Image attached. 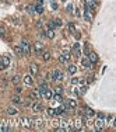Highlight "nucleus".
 Segmentation results:
<instances>
[{"label":"nucleus","mask_w":116,"mask_h":132,"mask_svg":"<svg viewBox=\"0 0 116 132\" xmlns=\"http://www.w3.org/2000/svg\"><path fill=\"white\" fill-rule=\"evenodd\" d=\"M43 124H45V122H43V118H41V117H35V118L32 119V127H35V128H38V129H43V128H45Z\"/></svg>","instance_id":"f257e3e1"},{"label":"nucleus","mask_w":116,"mask_h":132,"mask_svg":"<svg viewBox=\"0 0 116 132\" xmlns=\"http://www.w3.org/2000/svg\"><path fill=\"white\" fill-rule=\"evenodd\" d=\"M20 122H21V127H24V128H31L32 127V119L28 118V117H21Z\"/></svg>","instance_id":"f03ea898"},{"label":"nucleus","mask_w":116,"mask_h":132,"mask_svg":"<svg viewBox=\"0 0 116 132\" xmlns=\"http://www.w3.org/2000/svg\"><path fill=\"white\" fill-rule=\"evenodd\" d=\"M52 80H55V81H59V80H63V73L59 70V69H56V70H53V73H52Z\"/></svg>","instance_id":"7ed1b4c3"},{"label":"nucleus","mask_w":116,"mask_h":132,"mask_svg":"<svg viewBox=\"0 0 116 132\" xmlns=\"http://www.w3.org/2000/svg\"><path fill=\"white\" fill-rule=\"evenodd\" d=\"M8 65H10L8 56H1V58H0V69H6Z\"/></svg>","instance_id":"20e7f679"},{"label":"nucleus","mask_w":116,"mask_h":132,"mask_svg":"<svg viewBox=\"0 0 116 132\" xmlns=\"http://www.w3.org/2000/svg\"><path fill=\"white\" fill-rule=\"evenodd\" d=\"M20 47H21V49H23V53L28 56L29 52H31V49H29V44H28V42H27V41H23V42L20 44Z\"/></svg>","instance_id":"39448f33"},{"label":"nucleus","mask_w":116,"mask_h":132,"mask_svg":"<svg viewBox=\"0 0 116 132\" xmlns=\"http://www.w3.org/2000/svg\"><path fill=\"white\" fill-rule=\"evenodd\" d=\"M70 58H71V56H70V52H64L59 56V62H60V63H67Z\"/></svg>","instance_id":"423d86ee"},{"label":"nucleus","mask_w":116,"mask_h":132,"mask_svg":"<svg viewBox=\"0 0 116 132\" xmlns=\"http://www.w3.org/2000/svg\"><path fill=\"white\" fill-rule=\"evenodd\" d=\"M42 3H43V0H38V4L34 6V7H35V13H38V14H42V13H43V6H42Z\"/></svg>","instance_id":"0eeeda50"},{"label":"nucleus","mask_w":116,"mask_h":132,"mask_svg":"<svg viewBox=\"0 0 116 132\" xmlns=\"http://www.w3.org/2000/svg\"><path fill=\"white\" fill-rule=\"evenodd\" d=\"M42 49H43V44L42 42H35V45H34V51L36 55H39V53L42 52Z\"/></svg>","instance_id":"6e6552de"},{"label":"nucleus","mask_w":116,"mask_h":132,"mask_svg":"<svg viewBox=\"0 0 116 132\" xmlns=\"http://www.w3.org/2000/svg\"><path fill=\"white\" fill-rule=\"evenodd\" d=\"M84 18L87 21H92V10H89L88 7H85V10H84Z\"/></svg>","instance_id":"1a4fd4ad"},{"label":"nucleus","mask_w":116,"mask_h":132,"mask_svg":"<svg viewBox=\"0 0 116 132\" xmlns=\"http://www.w3.org/2000/svg\"><path fill=\"white\" fill-rule=\"evenodd\" d=\"M84 3H85V7H88L89 10H94L97 7V1H94V0H85Z\"/></svg>","instance_id":"9d476101"},{"label":"nucleus","mask_w":116,"mask_h":132,"mask_svg":"<svg viewBox=\"0 0 116 132\" xmlns=\"http://www.w3.org/2000/svg\"><path fill=\"white\" fill-rule=\"evenodd\" d=\"M81 65H83V68H85V69H91V66H92V63L88 60V58H83V59H81Z\"/></svg>","instance_id":"9b49d317"},{"label":"nucleus","mask_w":116,"mask_h":132,"mask_svg":"<svg viewBox=\"0 0 116 132\" xmlns=\"http://www.w3.org/2000/svg\"><path fill=\"white\" fill-rule=\"evenodd\" d=\"M88 60L91 62V63H95V62H98V55L94 52H89L88 53Z\"/></svg>","instance_id":"f8f14e48"},{"label":"nucleus","mask_w":116,"mask_h":132,"mask_svg":"<svg viewBox=\"0 0 116 132\" xmlns=\"http://www.w3.org/2000/svg\"><path fill=\"white\" fill-rule=\"evenodd\" d=\"M102 128H104V121H102V119L99 118V119H97V121H95V129L101 131Z\"/></svg>","instance_id":"ddd939ff"},{"label":"nucleus","mask_w":116,"mask_h":132,"mask_svg":"<svg viewBox=\"0 0 116 132\" xmlns=\"http://www.w3.org/2000/svg\"><path fill=\"white\" fill-rule=\"evenodd\" d=\"M24 83H25V84H28V86H32V84H34L32 76H31V75H27V76H24Z\"/></svg>","instance_id":"4468645a"},{"label":"nucleus","mask_w":116,"mask_h":132,"mask_svg":"<svg viewBox=\"0 0 116 132\" xmlns=\"http://www.w3.org/2000/svg\"><path fill=\"white\" fill-rule=\"evenodd\" d=\"M32 110H34V112H41L42 111V106L36 101L35 104H32Z\"/></svg>","instance_id":"2eb2a0df"},{"label":"nucleus","mask_w":116,"mask_h":132,"mask_svg":"<svg viewBox=\"0 0 116 132\" xmlns=\"http://www.w3.org/2000/svg\"><path fill=\"white\" fill-rule=\"evenodd\" d=\"M41 93H39V90H34L32 91V94H31V98H35V100H39L41 98Z\"/></svg>","instance_id":"dca6fc26"},{"label":"nucleus","mask_w":116,"mask_h":132,"mask_svg":"<svg viewBox=\"0 0 116 132\" xmlns=\"http://www.w3.org/2000/svg\"><path fill=\"white\" fill-rule=\"evenodd\" d=\"M42 96H43L45 98H48V100H49V98H52V96H53V94H52V91H50L49 89H46V90L42 93Z\"/></svg>","instance_id":"f3484780"},{"label":"nucleus","mask_w":116,"mask_h":132,"mask_svg":"<svg viewBox=\"0 0 116 132\" xmlns=\"http://www.w3.org/2000/svg\"><path fill=\"white\" fill-rule=\"evenodd\" d=\"M29 72H31V75H38V66L36 65H31L29 66Z\"/></svg>","instance_id":"a211bd4d"},{"label":"nucleus","mask_w":116,"mask_h":132,"mask_svg":"<svg viewBox=\"0 0 116 132\" xmlns=\"http://www.w3.org/2000/svg\"><path fill=\"white\" fill-rule=\"evenodd\" d=\"M73 52L76 53L77 56H80V44H74L73 45Z\"/></svg>","instance_id":"6ab92c4d"},{"label":"nucleus","mask_w":116,"mask_h":132,"mask_svg":"<svg viewBox=\"0 0 116 132\" xmlns=\"http://www.w3.org/2000/svg\"><path fill=\"white\" fill-rule=\"evenodd\" d=\"M94 110H91L89 107H85V117H94Z\"/></svg>","instance_id":"aec40b11"},{"label":"nucleus","mask_w":116,"mask_h":132,"mask_svg":"<svg viewBox=\"0 0 116 132\" xmlns=\"http://www.w3.org/2000/svg\"><path fill=\"white\" fill-rule=\"evenodd\" d=\"M46 37H48L49 39L55 38V31H53V30H48V31H46Z\"/></svg>","instance_id":"412c9836"},{"label":"nucleus","mask_w":116,"mask_h":132,"mask_svg":"<svg viewBox=\"0 0 116 132\" xmlns=\"http://www.w3.org/2000/svg\"><path fill=\"white\" fill-rule=\"evenodd\" d=\"M67 70H69V73H70V75H73V73H76V72H77V68H76L74 65H70V66L67 68Z\"/></svg>","instance_id":"4be33fe9"},{"label":"nucleus","mask_w":116,"mask_h":132,"mask_svg":"<svg viewBox=\"0 0 116 132\" xmlns=\"http://www.w3.org/2000/svg\"><path fill=\"white\" fill-rule=\"evenodd\" d=\"M17 112H18V111H17L15 108H13V107H10V108H7V114H8V115H15Z\"/></svg>","instance_id":"5701e85b"},{"label":"nucleus","mask_w":116,"mask_h":132,"mask_svg":"<svg viewBox=\"0 0 116 132\" xmlns=\"http://www.w3.org/2000/svg\"><path fill=\"white\" fill-rule=\"evenodd\" d=\"M67 104H69V107H70V108H76V107H77L76 100H71V98H70V100H67Z\"/></svg>","instance_id":"b1692460"},{"label":"nucleus","mask_w":116,"mask_h":132,"mask_svg":"<svg viewBox=\"0 0 116 132\" xmlns=\"http://www.w3.org/2000/svg\"><path fill=\"white\" fill-rule=\"evenodd\" d=\"M62 114H64V108L60 106L59 108H56V110H55V115H62Z\"/></svg>","instance_id":"393cba45"},{"label":"nucleus","mask_w":116,"mask_h":132,"mask_svg":"<svg viewBox=\"0 0 116 132\" xmlns=\"http://www.w3.org/2000/svg\"><path fill=\"white\" fill-rule=\"evenodd\" d=\"M14 51H15L17 55H20V56H23V55H24V53H23V49H21V47H20V45H17V47L14 48Z\"/></svg>","instance_id":"a878e982"},{"label":"nucleus","mask_w":116,"mask_h":132,"mask_svg":"<svg viewBox=\"0 0 116 132\" xmlns=\"http://www.w3.org/2000/svg\"><path fill=\"white\" fill-rule=\"evenodd\" d=\"M85 93H87V87H81V89H78V91H77L78 96H84Z\"/></svg>","instance_id":"bb28decb"},{"label":"nucleus","mask_w":116,"mask_h":132,"mask_svg":"<svg viewBox=\"0 0 116 132\" xmlns=\"http://www.w3.org/2000/svg\"><path fill=\"white\" fill-rule=\"evenodd\" d=\"M53 98H55V101H58V103H62L63 101V98H62V94H55V96H52Z\"/></svg>","instance_id":"cd10ccee"},{"label":"nucleus","mask_w":116,"mask_h":132,"mask_svg":"<svg viewBox=\"0 0 116 132\" xmlns=\"http://www.w3.org/2000/svg\"><path fill=\"white\" fill-rule=\"evenodd\" d=\"M42 58H43V60H49V59H50V53L48 52V51H45L43 55H42Z\"/></svg>","instance_id":"c85d7f7f"},{"label":"nucleus","mask_w":116,"mask_h":132,"mask_svg":"<svg viewBox=\"0 0 116 132\" xmlns=\"http://www.w3.org/2000/svg\"><path fill=\"white\" fill-rule=\"evenodd\" d=\"M27 11H28L29 14H34L35 13V7L34 6H27Z\"/></svg>","instance_id":"c756f323"},{"label":"nucleus","mask_w":116,"mask_h":132,"mask_svg":"<svg viewBox=\"0 0 116 132\" xmlns=\"http://www.w3.org/2000/svg\"><path fill=\"white\" fill-rule=\"evenodd\" d=\"M11 101H13L14 104H20V103H21V100H20V97H18V96H14Z\"/></svg>","instance_id":"7c9ffc66"},{"label":"nucleus","mask_w":116,"mask_h":132,"mask_svg":"<svg viewBox=\"0 0 116 132\" xmlns=\"http://www.w3.org/2000/svg\"><path fill=\"white\" fill-rule=\"evenodd\" d=\"M69 30H70V31H71V32H73V34H77V30H76V27L73 26V24H71V23H70V24H69Z\"/></svg>","instance_id":"2f4dec72"},{"label":"nucleus","mask_w":116,"mask_h":132,"mask_svg":"<svg viewBox=\"0 0 116 132\" xmlns=\"http://www.w3.org/2000/svg\"><path fill=\"white\" fill-rule=\"evenodd\" d=\"M52 125H53L55 128L60 127V119H53V121H52Z\"/></svg>","instance_id":"473e14b6"},{"label":"nucleus","mask_w":116,"mask_h":132,"mask_svg":"<svg viewBox=\"0 0 116 132\" xmlns=\"http://www.w3.org/2000/svg\"><path fill=\"white\" fill-rule=\"evenodd\" d=\"M53 23H55V26H56V27H62V26H63V23H62V20H60V18L53 20Z\"/></svg>","instance_id":"72a5a7b5"},{"label":"nucleus","mask_w":116,"mask_h":132,"mask_svg":"<svg viewBox=\"0 0 116 132\" xmlns=\"http://www.w3.org/2000/svg\"><path fill=\"white\" fill-rule=\"evenodd\" d=\"M13 83H14V84H18V83H20V76H18V75H15V76L13 77Z\"/></svg>","instance_id":"f704fd0d"},{"label":"nucleus","mask_w":116,"mask_h":132,"mask_svg":"<svg viewBox=\"0 0 116 132\" xmlns=\"http://www.w3.org/2000/svg\"><path fill=\"white\" fill-rule=\"evenodd\" d=\"M66 10H67V13H71V11H73V4L69 3V4L66 6Z\"/></svg>","instance_id":"c9c22d12"},{"label":"nucleus","mask_w":116,"mask_h":132,"mask_svg":"<svg viewBox=\"0 0 116 132\" xmlns=\"http://www.w3.org/2000/svg\"><path fill=\"white\" fill-rule=\"evenodd\" d=\"M62 93H63V89H62V87H56V89H55V94H62Z\"/></svg>","instance_id":"e433bc0d"},{"label":"nucleus","mask_w":116,"mask_h":132,"mask_svg":"<svg viewBox=\"0 0 116 132\" xmlns=\"http://www.w3.org/2000/svg\"><path fill=\"white\" fill-rule=\"evenodd\" d=\"M48 115H49V117H53V115H55V110L49 108V110H48Z\"/></svg>","instance_id":"4c0bfd02"},{"label":"nucleus","mask_w":116,"mask_h":132,"mask_svg":"<svg viewBox=\"0 0 116 132\" xmlns=\"http://www.w3.org/2000/svg\"><path fill=\"white\" fill-rule=\"evenodd\" d=\"M50 1H52V9H53V10H58V4H56L53 0H50Z\"/></svg>","instance_id":"58836bf2"},{"label":"nucleus","mask_w":116,"mask_h":132,"mask_svg":"<svg viewBox=\"0 0 116 132\" xmlns=\"http://www.w3.org/2000/svg\"><path fill=\"white\" fill-rule=\"evenodd\" d=\"M55 23H53V20H52V21H50V23H49V28H50V30H53V28H55Z\"/></svg>","instance_id":"ea45409f"},{"label":"nucleus","mask_w":116,"mask_h":132,"mask_svg":"<svg viewBox=\"0 0 116 132\" xmlns=\"http://www.w3.org/2000/svg\"><path fill=\"white\" fill-rule=\"evenodd\" d=\"M71 83H73V84H78L80 80H78V79H73V80H71Z\"/></svg>","instance_id":"a19ab883"},{"label":"nucleus","mask_w":116,"mask_h":132,"mask_svg":"<svg viewBox=\"0 0 116 132\" xmlns=\"http://www.w3.org/2000/svg\"><path fill=\"white\" fill-rule=\"evenodd\" d=\"M4 34H6V31H4V28H1V27H0V35H1V37H3V35H4Z\"/></svg>","instance_id":"79ce46f5"},{"label":"nucleus","mask_w":116,"mask_h":132,"mask_svg":"<svg viewBox=\"0 0 116 132\" xmlns=\"http://www.w3.org/2000/svg\"><path fill=\"white\" fill-rule=\"evenodd\" d=\"M84 53H85V55H88V53H89V49H88L87 45H85V48H84Z\"/></svg>","instance_id":"37998d69"},{"label":"nucleus","mask_w":116,"mask_h":132,"mask_svg":"<svg viewBox=\"0 0 116 132\" xmlns=\"http://www.w3.org/2000/svg\"><path fill=\"white\" fill-rule=\"evenodd\" d=\"M42 24H43V21H42V20H39V21L36 23V26H38V27H42Z\"/></svg>","instance_id":"c03bdc74"},{"label":"nucleus","mask_w":116,"mask_h":132,"mask_svg":"<svg viewBox=\"0 0 116 132\" xmlns=\"http://www.w3.org/2000/svg\"><path fill=\"white\" fill-rule=\"evenodd\" d=\"M94 1H97V0H94Z\"/></svg>","instance_id":"a18cd8bd"}]
</instances>
